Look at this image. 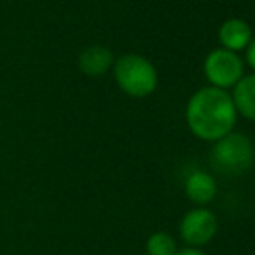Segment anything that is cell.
Here are the masks:
<instances>
[{
    "instance_id": "12",
    "label": "cell",
    "mask_w": 255,
    "mask_h": 255,
    "mask_svg": "<svg viewBox=\"0 0 255 255\" xmlns=\"http://www.w3.org/2000/svg\"><path fill=\"white\" fill-rule=\"evenodd\" d=\"M175 255H205L200 249H193V247H186L182 250H177Z\"/></svg>"
},
{
    "instance_id": "5",
    "label": "cell",
    "mask_w": 255,
    "mask_h": 255,
    "mask_svg": "<svg viewBox=\"0 0 255 255\" xmlns=\"http://www.w3.org/2000/svg\"><path fill=\"white\" fill-rule=\"evenodd\" d=\"M217 229L219 222L215 214L203 207L189 210L182 217L181 226H179L182 242L186 245L193 247V249H200V247L208 245L215 238V235H217Z\"/></svg>"
},
{
    "instance_id": "10",
    "label": "cell",
    "mask_w": 255,
    "mask_h": 255,
    "mask_svg": "<svg viewBox=\"0 0 255 255\" xmlns=\"http://www.w3.org/2000/svg\"><path fill=\"white\" fill-rule=\"evenodd\" d=\"M177 250L179 249L174 236L163 231L154 233L146 242V252H148V255H175Z\"/></svg>"
},
{
    "instance_id": "6",
    "label": "cell",
    "mask_w": 255,
    "mask_h": 255,
    "mask_svg": "<svg viewBox=\"0 0 255 255\" xmlns=\"http://www.w3.org/2000/svg\"><path fill=\"white\" fill-rule=\"evenodd\" d=\"M184 193L193 203L196 205H207L217 195V182L215 177L208 172L196 170L189 174L184 184Z\"/></svg>"
},
{
    "instance_id": "1",
    "label": "cell",
    "mask_w": 255,
    "mask_h": 255,
    "mask_svg": "<svg viewBox=\"0 0 255 255\" xmlns=\"http://www.w3.org/2000/svg\"><path fill=\"white\" fill-rule=\"evenodd\" d=\"M186 120L196 137L203 141H219L231 134L236 124V108L233 98L217 87L200 89L189 99Z\"/></svg>"
},
{
    "instance_id": "8",
    "label": "cell",
    "mask_w": 255,
    "mask_h": 255,
    "mask_svg": "<svg viewBox=\"0 0 255 255\" xmlns=\"http://www.w3.org/2000/svg\"><path fill=\"white\" fill-rule=\"evenodd\" d=\"M233 103H235L236 113H242L245 118L255 122V75L243 77L235 85Z\"/></svg>"
},
{
    "instance_id": "11",
    "label": "cell",
    "mask_w": 255,
    "mask_h": 255,
    "mask_svg": "<svg viewBox=\"0 0 255 255\" xmlns=\"http://www.w3.org/2000/svg\"><path fill=\"white\" fill-rule=\"evenodd\" d=\"M247 61H249V64L255 70V38H254V40H250V44H249V51H247Z\"/></svg>"
},
{
    "instance_id": "9",
    "label": "cell",
    "mask_w": 255,
    "mask_h": 255,
    "mask_svg": "<svg viewBox=\"0 0 255 255\" xmlns=\"http://www.w3.org/2000/svg\"><path fill=\"white\" fill-rule=\"evenodd\" d=\"M111 61H113V56L110 49L103 45H92L80 54V68L89 75L104 73L111 66Z\"/></svg>"
},
{
    "instance_id": "7",
    "label": "cell",
    "mask_w": 255,
    "mask_h": 255,
    "mask_svg": "<svg viewBox=\"0 0 255 255\" xmlns=\"http://www.w3.org/2000/svg\"><path fill=\"white\" fill-rule=\"evenodd\" d=\"M219 38H221L222 45L228 51H240L245 49L252 40V30L250 26L242 19H228L222 23L221 30H219Z\"/></svg>"
},
{
    "instance_id": "2",
    "label": "cell",
    "mask_w": 255,
    "mask_h": 255,
    "mask_svg": "<svg viewBox=\"0 0 255 255\" xmlns=\"http://www.w3.org/2000/svg\"><path fill=\"white\" fill-rule=\"evenodd\" d=\"M254 144L245 134L231 132L215 141L210 151V167L226 177H238L254 165Z\"/></svg>"
},
{
    "instance_id": "4",
    "label": "cell",
    "mask_w": 255,
    "mask_h": 255,
    "mask_svg": "<svg viewBox=\"0 0 255 255\" xmlns=\"http://www.w3.org/2000/svg\"><path fill=\"white\" fill-rule=\"evenodd\" d=\"M205 75L217 89L236 85L243 78V61L228 49H215L207 56Z\"/></svg>"
},
{
    "instance_id": "3",
    "label": "cell",
    "mask_w": 255,
    "mask_h": 255,
    "mask_svg": "<svg viewBox=\"0 0 255 255\" xmlns=\"http://www.w3.org/2000/svg\"><path fill=\"white\" fill-rule=\"evenodd\" d=\"M118 85L134 98H144L156 89V70L148 59L137 54L122 56L115 64Z\"/></svg>"
}]
</instances>
